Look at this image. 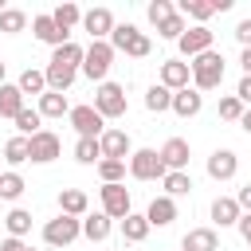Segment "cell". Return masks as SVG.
<instances>
[{
  "label": "cell",
  "mask_w": 251,
  "mask_h": 251,
  "mask_svg": "<svg viewBox=\"0 0 251 251\" xmlns=\"http://www.w3.org/2000/svg\"><path fill=\"white\" fill-rule=\"evenodd\" d=\"M106 43L114 47V55L122 51V55H129V59H145V55L153 51V39H149L137 24H114V31H110Z\"/></svg>",
  "instance_id": "obj_1"
},
{
  "label": "cell",
  "mask_w": 251,
  "mask_h": 251,
  "mask_svg": "<svg viewBox=\"0 0 251 251\" xmlns=\"http://www.w3.org/2000/svg\"><path fill=\"white\" fill-rule=\"evenodd\" d=\"M188 71H192V90H200V94L204 90H216L224 82V55L212 47V51L188 59Z\"/></svg>",
  "instance_id": "obj_2"
},
{
  "label": "cell",
  "mask_w": 251,
  "mask_h": 251,
  "mask_svg": "<svg viewBox=\"0 0 251 251\" xmlns=\"http://www.w3.org/2000/svg\"><path fill=\"white\" fill-rule=\"evenodd\" d=\"M110 67H114V47H110L106 39H90V47L82 51V67H78V71H82L90 82H106Z\"/></svg>",
  "instance_id": "obj_3"
},
{
  "label": "cell",
  "mask_w": 251,
  "mask_h": 251,
  "mask_svg": "<svg viewBox=\"0 0 251 251\" xmlns=\"http://www.w3.org/2000/svg\"><path fill=\"white\" fill-rule=\"evenodd\" d=\"M126 173L133 180H165L169 169H165V161H161L157 149H133L129 161H126Z\"/></svg>",
  "instance_id": "obj_4"
},
{
  "label": "cell",
  "mask_w": 251,
  "mask_h": 251,
  "mask_svg": "<svg viewBox=\"0 0 251 251\" xmlns=\"http://www.w3.org/2000/svg\"><path fill=\"white\" fill-rule=\"evenodd\" d=\"M82 235V220H75V216H55V220H47L43 224V243L47 247H71L75 239Z\"/></svg>",
  "instance_id": "obj_5"
},
{
  "label": "cell",
  "mask_w": 251,
  "mask_h": 251,
  "mask_svg": "<svg viewBox=\"0 0 251 251\" xmlns=\"http://www.w3.org/2000/svg\"><path fill=\"white\" fill-rule=\"evenodd\" d=\"M90 106H94L102 118H122V114L129 110V102H126V86H118V82H98Z\"/></svg>",
  "instance_id": "obj_6"
},
{
  "label": "cell",
  "mask_w": 251,
  "mask_h": 251,
  "mask_svg": "<svg viewBox=\"0 0 251 251\" xmlns=\"http://www.w3.org/2000/svg\"><path fill=\"white\" fill-rule=\"evenodd\" d=\"M59 153H63V141H59V133H51V129H39V133H31V137H27V161H31V165H51Z\"/></svg>",
  "instance_id": "obj_7"
},
{
  "label": "cell",
  "mask_w": 251,
  "mask_h": 251,
  "mask_svg": "<svg viewBox=\"0 0 251 251\" xmlns=\"http://www.w3.org/2000/svg\"><path fill=\"white\" fill-rule=\"evenodd\" d=\"M71 126H75V133L78 137H102L106 133V118L94 110V106H71Z\"/></svg>",
  "instance_id": "obj_8"
},
{
  "label": "cell",
  "mask_w": 251,
  "mask_h": 251,
  "mask_svg": "<svg viewBox=\"0 0 251 251\" xmlns=\"http://www.w3.org/2000/svg\"><path fill=\"white\" fill-rule=\"evenodd\" d=\"M98 196H102V212H106L110 220H126V216L133 212V204H129V188H126V184H102Z\"/></svg>",
  "instance_id": "obj_9"
},
{
  "label": "cell",
  "mask_w": 251,
  "mask_h": 251,
  "mask_svg": "<svg viewBox=\"0 0 251 251\" xmlns=\"http://www.w3.org/2000/svg\"><path fill=\"white\" fill-rule=\"evenodd\" d=\"M212 31L204 27V24H192V27H184V35L176 39V47H180V55L184 59H196V55H204V51H212Z\"/></svg>",
  "instance_id": "obj_10"
},
{
  "label": "cell",
  "mask_w": 251,
  "mask_h": 251,
  "mask_svg": "<svg viewBox=\"0 0 251 251\" xmlns=\"http://www.w3.org/2000/svg\"><path fill=\"white\" fill-rule=\"evenodd\" d=\"M98 145H102V157H106V161H129V153H133L126 129H106V133L98 137Z\"/></svg>",
  "instance_id": "obj_11"
},
{
  "label": "cell",
  "mask_w": 251,
  "mask_h": 251,
  "mask_svg": "<svg viewBox=\"0 0 251 251\" xmlns=\"http://www.w3.org/2000/svg\"><path fill=\"white\" fill-rule=\"evenodd\" d=\"M157 153H161V161H165L169 173H184V169H188V157H192V149H188L184 137H169Z\"/></svg>",
  "instance_id": "obj_12"
},
{
  "label": "cell",
  "mask_w": 251,
  "mask_h": 251,
  "mask_svg": "<svg viewBox=\"0 0 251 251\" xmlns=\"http://www.w3.org/2000/svg\"><path fill=\"white\" fill-rule=\"evenodd\" d=\"M82 31H86L90 39H110V31H114V12H110V8H90V12H82Z\"/></svg>",
  "instance_id": "obj_13"
},
{
  "label": "cell",
  "mask_w": 251,
  "mask_h": 251,
  "mask_svg": "<svg viewBox=\"0 0 251 251\" xmlns=\"http://www.w3.org/2000/svg\"><path fill=\"white\" fill-rule=\"evenodd\" d=\"M188 82H192V71H188L184 59H165V63H161V86H165V90L176 94V90H184Z\"/></svg>",
  "instance_id": "obj_14"
},
{
  "label": "cell",
  "mask_w": 251,
  "mask_h": 251,
  "mask_svg": "<svg viewBox=\"0 0 251 251\" xmlns=\"http://www.w3.org/2000/svg\"><path fill=\"white\" fill-rule=\"evenodd\" d=\"M239 173V157L231 153V149H216L212 157H208V176L212 180H231Z\"/></svg>",
  "instance_id": "obj_15"
},
{
  "label": "cell",
  "mask_w": 251,
  "mask_h": 251,
  "mask_svg": "<svg viewBox=\"0 0 251 251\" xmlns=\"http://www.w3.org/2000/svg\"><path fill=\"white\" fill-rule=\"evenodd\" d=\"M145 220H149V227H169V224L176 220V200H169L165 192L153 196L149 208H145Z\"/></svg>",
  "instance_id": "obj_16"
},
{
  "label": "cell",
  "mask_w": 251,
  "mask_h": 251,
  "mask_svg": "<svg viewBox=\"0 0 251 251\" xmlns=\"http://www.w3.org/2000/svg\"><path fill=\"white\" fill-rule=\"evenodd\" d=\"M176 118H196L200 110H204V94L200 90H192V86H184V90H176L173 94V106H169Z\"/></svg>",
  "instance_id": "obj_17"
},
{
  "label": "cell",
  "mask_w": 251,
  "mask_h": 251,
  "mask_svg": "<svg viewBox=\"0 0 251 251\" xmlns=\"http://www.w3.org/2000/svg\"><path fill=\"white\" fill-rule=\"evenodd\" d=\"M180 251H220V235H216V227H192V231H184Z\"/></svg>",
  "instance_id": "obj_18"
},
{
  "label": "cell",
  "mask_w": 251,
  "mask_h": 251,
  "mask_svg": "<svg viewBox=\"0 0 251 251\" xmlns=\"http://www.w3.org/2000/svg\"><path fill=\"white\" fill-rule=\"evenodd\" d=\"M31 31H35V39H39V43H51V47H63V43H71V35H63V31L55 27L51 12L35 16V20H31Z\"/></svg>",
  "instance_id": "obj_19"
},
{
  "label": "cell",
  "mask_w": 251,
  "mask_h": 251,
  "mask_svg": "<svg viewBox=\"0 0 251 251\" xmlns=\"http://www.w3.org/2000/svg\"><path fill=\"white\" fill-rule=\"evenodd\" d=\"M82 51H86V47H78V43L71 39V43H63V47L51 51V67H59V71H75V75H78V67H82Z\"/></svg>",
  "instance_id": "obj_20"
},
{
  "label": "cell",
  "mask_w": 251,
  "mask_h": 251,
  "mask_svg": "<svg viewBox=\"0 0 251 251\" xmlns=\"http://www.w3.org/2000/svg\"><path fill=\"white\" fill-rule=\"evenodd\" d=\"M86 208H90V200H86V192H82V188H63V192H59V212H63V216L82 220V216H86Z\"/></svg>",
  "instance_id": "obj_21"
},
{
  "label": "cell",
  "mask_w": 251,
  "mask_h": 251,
  "mask_svg": "<svg viewBox=\"0 0 251 251\" xmlns=\"http://www.w3.org/2000/svg\"><path fill=\"white\" fill-rule=\"evenodd\" d=\"M239 204H235V196H216L212 200V220L220 224V227H235L239 224Z\"/></svg>",
  "instance_id": "obj_22"
},
{
  "label": "cell",
  "mask_w": 251,
  "mask_h": 251,
  "mask_svg": "<svg viewBox=\"0 0 251 251\" xmlns=\"http://www.w3.org/2000/svg\"><path fill=\"white\" fill-rule=\"evenodd\" d=\"M110 231H114V220H110L106 212L82 216V235H86L90 243H102V239H110Z\"/></svg>",
  "instance_id": "obj_23"
},
{
  "label": "cell",
  "mask_w": 251,
  "mask_h": 251,
  "mask_svg": "<svg viewBox=\"0 0 251 251\" xmlns=\"http://www.w3.org/2000/svg\"><path fill=\"white\" fill-rule=\"evenodd\" d=\"M24 106H27V102H24L20 86H16V82H4V86H0V118H12V122H16V114H20Z\"/></svg>",
  "instance_id": "obj_24"
},
{
  "label": "cell",
  "mask_w": 251,
  "mask_h": 251,
  "mask_svg": "<svg viewBox=\"0 0 251 251\" xmlns=\"http://www.w3.org/2000/svg\"><path fill=\"white\" fill-rule=\"evenodd\" d=\"M51 20H55V27H59L63 35H71V31L82 24V8H78V4H59V8L51 12Z\"/></svg>",
  "instance_id": "obj_25"
},
{
  "label": "cell",
  "mask_w": 251,
  "mask_h": 251,
  "mask_svg": "<svg viewBox=\"0 0 251 251\" xmlns=\"http://www.w3.org/2000/svg\"><path fill=\"white\" fill-rule=\"evenodd\" d=\"M39 118H63V114H71V102H67V94H55V90H47V94H39Z\"/></svg>",
  "instance_id": "obj_26"
},
{
  "label": "cell",
  "mask_w": 251,
  "mask_h": 251,
  "mask_svg": "<svg viewBox=\"0 0 251 251\" xmlns=\"http://www.w3.org/2000/svg\"><path fill=\"white\" fill-rule=\"evenodd\" d=\"M176 12H180L184 20L204 24V27H208V20L216 16V12H212V0H180V4H176Z\"/></svg>",
  "instance_id": "obj_27"
},
{
  "label": "cell",
  "mask_w": 251,
  "mask_h": 251,
  "mask_svg": "<svg viewBox=\"0 0 251 251\" xmlns=\"http://www.w3.org/2000/svg\"><path fill=\"white\" fill-rule=\"evenodd\" d=\"M145 235H149V220H145L141 212H129V216L122 220V239H126V243H141Z\"/></svg>",
  "instance_id": "obj_28"
},
{
  "label": "cell",
  "mask_w": 251,
  "mask_h": 251,
  "mask_svg": "<svg viewBox=\"0 0 251 251\" xmlns=\"http://www.w3.org/2000/svg\"><path fill=\"white\" fill-rule=\"evenodd\" d=\"M16 86H20V94H24V98H27V94H35V98H39V94H47V78H43V71H35V67H27V71L16 78Z\"/></svg>",
  "instance_id": "obj_29"
},
{
  "label": "cell",
  "mask_w": 251,
  "mask_h": 251,
  "mask_svg": "<svg viewBox=\"0 0 251 251\" xmlns=\"http://www.w3.org/2000/svg\"><path fill=\"white\" fill-rule=\"evenodd\" d=\"M169 106H173V90H165L161 82H153V86L145 90V110H149V114H165Z\"/></svg>",
  "instance_id": "obj_30"
},
{
  "label": "cell",
  "mask_w": 251,
  "mask_h": 251,
  "mask_svg": "<svg viewBox=\"0 0 251 251\" xmlns=\"http://www.w3.org/2000/svg\"><path fill=\"white\" fill-rule=\"evenodd\" d=\"M75 161H78V165H98V161H102L98 137H78V141H75Z\"/></svg>",
  "instance_id": "obj_31"
},
{
  "label": "cell",
  "mask_w": 251,
  "mask_h": 251,
  "mask_svg": "<svg viewBox=\"0 0 251 251\" xmlns=\"http://www.w3.org/2000/svg\"><path fill=\"white\" fill-rule=\"evenodd\" d=\"M161 184H165V196H169V200H176V196H188V192H192V176H188V173H165V180H161Z\"/></svg>",
  "instance_id": "obj_32"
},
{
  "label": "cell",
  "mask_w": 251,
  "mask_h": 251,
  "mask_svg": "<svg viewBox=\"0 0 251 251\" xmlns=\"http://www.w3.org/2000/svg\"><path fill=\"white\" fill-rule=\"evenodd\" d=\"M4 227H8V235L24 239V235L31 231V212H24V208H12V212L4 216Z\"/></svg>",
  "instance_id": "obj_33"
},
{
  "label": "cell",
  "mask_w": 251,
  "mask_h": 251,
  "mask_svg": "<svg viewBox=\"0 0 251 251\" xmlns=\"http://www.w3.org/2000/svg\"><path fill=\"white\" fill-rule=\"evenodd\" d=\"M27 27V12H20V8H4L0 12V31L4 35H20Z\"/></svg>",
  "instance_id": "obj_34"
},
{
  "label": "cell",
  "mask_w": 251,
  "mask_h": 251,
  "mask_svg": "<svg viewBox=\"0 0 251 251\" xmlns=\"http://www.w3.org/2000/svg\"><path fill=\"white\" fill-rule=\"evenodd\" d=\"M24 188H27V184H24V176H20L16 169L0 173V196H4V200H20V196H24Z\"/></svg>",
  "instance_id": "obj_35"
},
{
  "label": "cell",
  "mask_w": 251,
  "mask_h": 251,
  "mask_svg": "<svg viewBox=\"0 0 251 251\" xmlns=\"http://www.w3.org/2000/svg\"><path fill=\"white\" fill-rule=\"evenodd\" d=\"M39 122H43V118H39V110L24 106V110L16 114V129H20V137H31V133H39V129H43Z\"/></svg>",
  "instance_id": "obj_36"
},
{
  "label": "cell",
  "mask_w": 251,
  "mask_h": 251,
  "mask_svg": "<svg viewBox=\"0 0 251 251\" xmlns=\"http://www.w3.org/2000/svg\"><path fill=\"white\" fill-rule=\"evenodd\" d=\"M4 161H8V165H24V161H27V137H20V133L8 137V141H4Z\"/></svg>",
  "instance_id": "obj_37"
},
{
  "label": "cell",
  "mask_w": 251,
  "mask_h": 251,
  "mask_svg": "<svg viewBox=\"0 0 251 251\" xmlns=\"http://www.w3.org/2000/svg\"><path fill=\"white\" fill-rule=\"evenodd\" d=\"M94 169H98L102 184H122V176H126V161H106V157H102Z\"/></svg>",
  "instance_id": "obj_38"
},
{
  "label": "cell",
  "mask_w": 251,
  "mask_h": 251,
  "mask_svg": "<svg viewBox=\"0 0 251 251\" xmlns=\"http://www.w3.org/2000/svg\"><path fill=\"white\" fill-rule=\"evenodd\" d=\"M184 27H188V24H184V16H180V12H173V16L165 20V24H157V35H161V39H173V43H176V39L184 35Z\"/></svg>",
  "instance_id": "obj_39"
},
{
  "label": "cell",
  "mask_w": 251,
  "mask_h": 251,
  "mask_svg": "<svg viewBox=\"0 0 251 251\" xmlns=\"http://www.w3.org/2000/svg\"><path fill=\"white\" fill-rule=\"evenodd\" d=\"M243 110H247V106H243L235 94H224V98H220V118H224V122H239Z\"/></svg>",
  "instance_id": "obj_40"
},
{
  "label": "cell",
  "mask_w": 251,
  "mask_h": 251,
  "mask_svg": "<svg viewBox=\"0 0 251 251\" xmlns=\"http://www.w3.org/2000/svg\"><path fill=\"white\" fill-rule=\"evenodd\" d=\"M145 12H149V24L157 27V24H165V20H169V16L176 12V4H173V0H153V4L145 8Z\"/></svg>",
  "instance_id": "obj_41"
},
{
  "label": "cell",
  "mask_w": 251,
  "mask_h": 251,
  "mask_svg": "<svg viewBox=\"0 0 251 251\" xmlns=\"http://www.w3.org/2000/svg\"><path fill=\"white\" fill-rule=\"evenodd\" d=\"M235 39H239V47H251V16L235 24Z\"/></svg>",
  "instance_id": "obj_42"
},
{
  "label": "cell",
  "mask_w": 251,
  "mask_h": 251,
  "mask_svg": "<svg viewBox=\"0 0 251 251\" xmlns=\"http://www.w3.org/2000/svg\"><path fill=\"white\" fill-rule=\"evenodd\" d=\"M235 98H239L243 106H251V75H243V78H239V86H235Z\"/></svg>",
  "instance_id": "obj_43"
},
{
  "label": "cell",
  "mask_w": 251,
  "mask_h": 251,
  "mask_svg": "<svg viewBox=\"0 0 251 251\" xmlns=\"http://www.w3.org/2000/svg\"><path fill=\"white\" fill-rule=\"evenodd\" d=\"M235 204H239V212H243V216H251V184H243V188L235 192Z\"/></svg>",
  "instance_id": "obj_44"
},
{
  "label": "cell",
  "mask_w": 251,
  "mask_h": 251,
  "mask_svg": "<svg viewBox=\"0 0 251 251\" xmlns=\"http://www.w3.org/2000/svg\"><path fill=\"white\" fill-rule=\"evenodd\" d=\"M235 227H239V235H243V243L251 247V216H239V224H235Z\"/></svg>",
  "instance_id": "obj_45"
},
{
  "label": "cell",
  "mask_w": 251,
  "mask_h": 251,
  "mask_svg": "<svg viewBox=\"0 0 251 251\" xmlns=\"http://www.w3.org/2000/svg\"><path fill=\"white\" fill-rule=\"evenodd\" d=\"M24 247H27V243H24V239H16V235H8V239L0 243V251H24Z\"/></svg>",
  "instance_id": "obj_46"
},
{
  "label": "cell",
  "mask_w": 251,
  "mask_h": 251,
  "mask_svg": "<svg viewBox=\"0 0 251 251\" xmlns=\"http://www.w3.org/2000/svg\"><path fill=\"white\" fill-rule=\"evenodd\" d=\"M239 67H243V75H251V47L239 51Z\"/></svg>",
  "instance_id": "obj_47"
},
{
  "label": "cell",
  "mask_w": 251,
  "mask_h": 251,
  "mask_svg": "<svg viewBox=\"0 0 251 251\" xmlns=\"http://www.w3.org/2000/svg\"><path fill=\"white\" fill-rule=\"evenodd\" d=\"M239 129H243V133H247V137H251V106H247V110H243V118H239Z\"/></svg>",
  "instance_id": "obj_48"
},
{
  "label": "cell",
  "mask_w": 251,
  "mask_h": 251,
  "mask_svg": "<svg viewBox=\"0 0 251 251\" xmlns=\"http://www.w3.org/2000/svg\"><path fill=\"white\" fill-rule=\"evenodd\" d=\"M0 86H4V59H0Z\"/></svg>",
  "instance_id": "obj_49"
},
{
  "label": "cell",
  "mask_w": 251,
  "mask_h": 251,
  "mask_svg": "<svg viewBox=\"0 0 251 251\" xmlns=\"http://www.w3.org/2000/svg\"><path fill=\"white\" fill-rule=\"evenodd\" d=\"M0 12H4V0H0Z\"/></svg>",
  "instance_id": "obj_50"
},
{
  "label": "cell",
  "mask_w": 251,
  "mask_h": 251,
  "mask_svg": "<svg viewBox=\"0 0 251 251\" xmlns=\"http://www.w3.org/2000/svg\"><path fill=\"white\" fill-rule=\"evenodd\" d=\"M24 251H35V247H24Z\"/></svg>",
  "instance_id": "obj_51"
}]
</instances>
